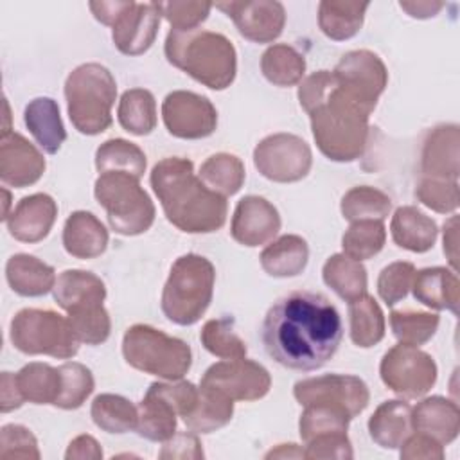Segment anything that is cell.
<instances>
[{"label":"cell","mask_w":460,"mask_h":460,"mask_svg":"<svg viewBox=\"0 0 460 460\" xmlns=\"http://www.w3.org/2000/svg\"><path fill=\"white\" fill-rule=\"evenodd\" d=\"M343 327L338 309L320 293L293 291L279 298L262 322L271 359L293 370H316L338 350Z\"/></svg>","instance_id":"6da1fadb"},{"label":"cell","mask_w":460,"mask_h":460,"mask_svg":"<svg viewBox=\"0 0 460 460\" xmlns=\"http://www.w3.org/2000/svg\"><path fill=\"white\" fill-rule=\"evenodd\" d=\"M5 279L14 293L22 296H41L54 289L56 271L34 255L16 253L5 264Z\"/></svg>","instance_id":"83f0119b"},{"label":"cell","mask_w":460,"mask_h":460,"mask_svg":"<svg viewBox=\"0 0 460 460\" xmlns=\"http://www.w3.org/2000/svg\"><path fill=\"white\" fill-rule=\"evenodd\" d=\"M2 192H4V216H2V219H7L9 217V201H11V194H9V190L7 189H2Z\"/></svg>","instance_id":"03108f58"},{"label":"cell","mask_w":460,"mask_h":460,"mask_svg":"<svg viewBox=\"0 0 460 460\" xmlns=\"http://www.w3.org/2000/svg\"><path fill=\"white\" fill-rule=\"evenodd\" d=\"M379 374L392 392L406 399H417L435 385L437 363L419 347L399 343L383 356Z\"/></svg>","instance_id":"30bf717a"},{"label":"cell","mask_w":460,"mask_h":460,"mask_svg":"<svg viewBox=\"0 0 460 460\" xmlns=\"http://www.w3.org/2000/svg\"><path fill=\"white\" fill-rule=\"evenodd\" d=\"M415 196L422 205L435 212H455L458 207V181L424 176L417 183Z\"/></svg>","instance_id":"f907efd6"},{"label":"cell","mask_w":460,"mask_h":460,"mask_svg":"<svg viewBox=\"0 0 460 460\" xmlns=\"http://www.w3.org/2000/svg\"><path fill=\"white\" fill-rule=\"evenodd\" d=\"M234 399L217 388L199 385L194 410L183 417L185 426L194 433H212L230 422Z\"/></svg>","instance_id":"4dcf8cb0"},{"label":"cell","mask_w":460,"mask_h":460,"mask_svg":"<svg viewBox=\"0 0 460 460\" xmlns=\"http://www.w3.org/2000/svg\"><path fill=\"white\" fill-rule=\"evenodd\" d=\"M117 117L120 126L137 137L149 135L156 128V102L149 90H126L119 101Z\"/></svg>","instance_id":"e575fe53"},{"label":"cell","mask_w":460,"mask_h":460,"mask_svg":"<svg viewBox=\"0 0 460 460\" xmlns=\"http://www.w3.org/2000/svg\"><path fill=\"white\" fill-rule=\"evenodd\" d=\"M279 230L280 216L266 198L244 196L239 199L230 225L234 241L253 248L271 241Z\"/></svg>","instance_id":"ac0fdd59"},{"label":"cell","mask_w":460,"mask_h":460,"mask_svg":"<svg viewBox=\"0 0 460 460\" xmlns=\"http://www.w3.org/2000/svg\"><path fill=\"white\" fill-rule=\"evenodd\" d=\"M45 172V158L40 149L20 133L0 138V180L5 185L23 189L36 183Z\"/></svg>","instance_id":"d6986e66"},{"label":"cell","mask_w":460,"mask_h":460,"mask_svg":"<svg viewBox=\"0 0 460 460\" xmlns=\"http://www.w3.org/2000/svg\"><path fill=\"white\" fill-rule=\"evenodd\" d=\"M122 354L133 368L167 381L181 379L192 363L187 341L146 323L131 325L124 332Z\"/></svg>","instance_id":"52a82bcc"},{"label":"cell","mask_w":460,"mask_h":460,"mask_svg":"<svg viewBox=\"0 0 460 460\" xmlns=\"http://www.w3.org/2000/svg\"><path fill=\"white\" fill-rule=\"evenodd\" d=\"M244 165L241 158L230 153H216L199 167V180L223 198L234 196L244 183Z\"/></svg>","instance_id":"f35d334b"},{"label":"cell","mask_w":460,"mask_h":460,"mask_svg":"<svg viewBox=\"0 0 460 460\" xmlns=\"http://www.w3.org/2000/svg\"><path fill=\"white\" fill-rule=\"evenodd\" d=\"M160 458L165 460H199L203 458V447L199 438L194 433L183 431V433H174L169 440L164 442L162 451L158 453Z\"/></svg>","instance_id":"9f6ffc18"},{"label":"cell","mask_w":460,"mask_h":460,"mask_svg":"<svg viewBox=\"0 0 460 460\" xmlns=\"http://www.w3.org/2000/svg\"><path fill=\"white\" fill-rule=\"evenodd\" d=\"M420 169L426 178L458 180L460 129L456 124H440L428 133L422 146Z\"/></svg>","instance_id":"ffe728a7"},{"label":"cell","mask_w":460,"mask_h":460,"mask_svg":"<svg viewBox=\"0 0 460 460\" xmlns=\"http://www.w3.org/2000/svg\"><path fill=\"white\" fill-rule=\"evenodd\" d=\"M298 101L309 115L322 155L334 162H352L363 155L374 110L345 92L332 72L318 70L307 75L298 86Z\"/></svg>","instance_id":"7a4b0ae2"},{"label":"cell","mask_w":460,"mask_h":460,"mask_svg":"<svg viewBox=\"0 0 460 460\" xmlns=\"http://www.w3.org/2000/svg\"><path fill=\"white\" fill-rule=\"evenodd\" d=\"M415 266L408 261H397L385 266L377 277V293L386 305H395L402 300L413 282Z\"/></svg>","instance_id":"681fc988"},{"label":"cell","mask_w":460,"mask_h":460,"mask_svg":"<svg viewBox=\"0 0 460 460\" xmlns=\"http://www.w3.org/2000/svg\"><path fill=\"white\" fill-rule=\"evenodd\" d=\"M253 164L264 178L277 183H293L311 171L313 153L304 138L291 133H275L257 144Z\"/></svg>","instance_id":"8fae6325"},{"label":"cell","mask_w":460,"mask_h":460,"mask_svg":"<svg viewBox=\"0 0 460 460\" xmlns=\"http://www.w3.org/2000/svg\"><path fill=\"white\" fill-rule=\"evenodd\" d=\"M199 385L217 388L234 401H257L270 392L271 377L257 361L241 358L210 365Z\"/></svg>","instance_id":"9a60e30c"},{"label":"cell","mask_w":460,"mask_h":460,"mask_svg":"<svg viewBox=\"0 0 460 460\" xmlns=\"http://www.w3.org/2000/svg\"><path fill=\"white\" fill-rule=\"evenodd\" d=\"M350 340L354 345L368 349L377 345L385 336V314L374 296L363 295L349 302Z\"/></svg>","instance_id":"8d00e7d4"},{"label":"cell","mask_w":460,"mask_h":460,"mask_svg":"<svg viewBox=\"0 0 460 460\" xmlns=\"http://www.w3.org/2000/svg\"><path fill=\"white\" fill-rule=\"evenodd\" d=\"M199 340L203 347L223 359H241L246 356V345L234 329L232 318H214L205 322Z\"/></svg>","instance_id":"7dc6e473"},{"label":"cell","mask_w":460,"mask_h":460,"mask_svg":"<svg viewBox=\"0 0 460 460\" xmlns=\"http://www.w3.org/2000/svg\"><path fill=\"white\" fill-rule=\"evenodd\" d=\"M212 7L223 11L235 23L241 36L255 43H270L282 34L286 11L275 0L217 2Z\"/></svg>","instance_id":"2e32d148"},{"label":"cell","mask_w":460,"mask_h":460,"mask_svg":"<svg viewBox=\"0 0 460 460\" xmlns=\"http://www.w3.org/2000/svg\"><path fill=\"white\" fill-rule=\"evenodd\" d=\"M23 120L31 135L45 153L54 155L59 151L61 144L66 138V131L59 115V106L54 99L50 97L32 99L25 106Z\"/></svg>","instance_id":"f1b7e54d"},{"label":"cell","mask_w":460,"mask_h":460,"mask_svg":"<svg viewBox=\"0 0 460 460\" xmlns=\"http://www.w3.org/2000/svg\"><path fill=\"white\" fill-rule=\"evenodd\" d=\"M95 199L104 207L111 230L120 235H138L151 228L155 205L140 187L138 178L128 172H102L95 180Z\"/></svg>","instance_id":"ba28073f"},{"label":"cell","mask_w":460,"mask_h":460,"mask_svg":"<svg viewBox=\"0 0 460 460\" xmlns=\"http://www.w3.org/2000/svg\"><path fill=\"white\" fill-rule=\"evenodd\" d=\"M160 13L155 2L138 4L128 2L113 23V43L126 56H140L155 43L160 27Z\"/></svg>","instance_id":"e0dca14e"},{"label":"cell","mask_w":460,"mask_h":460,"mask_svg":"<svg viewBox=\"0 0 460 460\" xmlns=\"http://www.w3.org/2000/svg\"><path fill=\"white\" fill-rule=\"evenodd\" d=\"M309 261V246L300 235H282L261 253L262 270L277 279L300 275Z\"/></svg>","instance_id":"f546056e"},{"label":"cell","mask_w":460,"mask_h":460,"mask_svg":"<svg viewBox=\"0 0 460 460\" xmlns=\"http://www.w3.org/2000/svg\"><path fill=\"white\" fill-rule=\"evenodd\" d=\"M216 270L198 253H187L174 261L162 291V311L178 325L196 323L212 302Z\"/></svg>","instance_id":"8992f818"},{"label":"cell","mask_w":460,"mask_h":460,"mask_svg":"<svg viewBox=\"0 0 460 460\" xmlns=\"http://www.w3.org/2000/svg\"><path fill=\"white\" fill-rule=\"evenodd\" d=\"M370 438L383 449H397L413 433L411 406L392 399L381 402L368 419Z\"/></svg>","instance_id":"484cf974"},{"label":"cell","mask_w":460,"mask_h":460,"mask_svg":"<svg viewBox=\"0 0 460 460\" xmlns=\"http://www.w3.org/2000/svg\"><path fill=\"white\" fill-rule=\"evenodd\" d=\"M332 74L345 92L370 110H376L377 99L388 83V70L381 58L365 49L343 54Z\"/></svg>","instance_id":"5bb4252c"},{"label":"cell","mask_w":460,"mask_h":460,"mask_svg":"<svg viewBox=\"0 0 460 460\" xmlns=\"http://www.w3.org/2000/svg\"><path fill=\"white\" fill-rule=\"evenodd\" d=\"M440 323L438 314L424 313V311H392L390 327L399 343H406L411 347L424 345L433 338Z\"/></svg>","instance_id":"f6af8a7d"},{"label":"cell","mask_w":460,"mask_h":460,"mask_svg":"<svg viewBox=\"0 0 460 460\" xmlns=\"http://www.w3.org/2000/svg\"><path fill=\"white\" fill-rule=\"evenodd\" d=\"M137 433L151 442H165L176 433V410L160 395L146 392L137 406Z\"/></svg>","instance_id":"836d02e7"},{"label":"cell","mask_w":460,"mask_h":460,"mask_svg":"<svg viewBox=\"0 0 460 460\" xmlns=\"http://www.w3.org/2000/svg\"><path fill=\"white\" fill-rule=\"evenodd\" d=\"M295 399L302 404H332L343 408L350 419L359 415L368 401L370 392L363 379L349 374H325L296 381L293 386Z\"/></svg>","instance_id":"7c38bea8"},{"label":"cell","mask_w":460,"mask_h":460,"mask_svg":"<svg viewBox=\"0 0 460 460\" xmlns=\"http://www.w3.org/2000/svg\"><path fill=\"white\" fill-rule=\"evenodd\" d=\"M300 415L298 429L304 442L325 433H347L350 415L332 404H307Z\"/></svg>","instance_id":"bcb514c9"},{"label":"cell","mask_w":460,"mask_h":460,"mask_svg":"<svg viewBox=\"0 0 460 460\" xmlns=\"http://www.w3.org/2000/svg\"><path fill=\"white\" fill-rule=\"evenodd\" d=\"M167 61L212 90L228 88L237 72L232 41L212 31H171L165 38Z\"/></svg>","instance_id":"277c9868"},{"label":"cell","mask_w":460,"mask_h":460,"mask_svg":"<svg viewBox=\"0 0 460 460\" xmlns=\"http://www.w3.org/2000/svg\"><path fill=\"white\" fill-rule=\"evenodd\" d=\"M162 119L167 131L183 140H198L210 137L217 126V111L214 104L199 93L176 90L162 102Z\"/></svg>","instance_id":"4fadbf2b"},{"label":"cell","mask_w":460,"mask_h":460,"mask_svg":"<svg viewBox=\"0 0 460 460\" xmlns=\"http://www.w3.org/2000/svg\"><path fill=\"white\" fill-rule=\"evenodd\" d=\"M399 7L411 18H429L444 7V2H399Z\"/></svg>","instance_id":"be15d7a7"},{"label":"cell","mask_w":460,"mask_h":460,"mask_svg":"<svg viewBox=\"0 0 460 460\" xmlns=\"http://www.w3.org/2000/svg\"><path fill=\"white\" fill-rule=\"evenodd\" d=\"M266 458H305V451L296 444H279L266 453Z\"/></svg>","instance_id":"e7e4bbea"},{"label":"cell","mask_w":460,"mask_h":460,"mask_svg":"<svg viewBox=\"0 0 460 460\" xmlns=\"http://www.w3.org/2000/svg\"><path fill=\"white\" fill-rule=\"evenodd\" d=\"M108 230L86 210H75L68 216L63 228V246L75 259H95L108 246Z\"/></svg>","instance_id":"cb8c5ba5"},{"label":"cell","mask_w":460,"mask_h":460,"mask_svg":"<svg viewBox=\"0 0 460 460\" xmlns=\"http://www.w3.org/2000/svg\"><path fill=\"white\" fill-rule=\"evenodd\" d=\"M413 431L435 438L438 444H451L460 431V410L455 401L440 395L422 399L411 408Z\"/></svg>","instance_id":"7402d4cb"},{"label":"cell","mask_w":460,"mask_h":460,"mask_svg":"<svg viewBox=\"0 0 460 460\" xmlns=\"http://www.w3.org/2000/svg\"><path fill=\"white\" fill-rule=\"evenodd\" d=\"M0 458H40L36 437L20 424H5L0 431Z\"/></svg>","instance_id":"f5cc1de1"},{"label":"cell","mask_w":460,"mask_h":460,"mask_svg":"<svg viewBox=\"0 0 460 460\" xmlns=\"http://www.w3.org/2000/svg\"><path fill=\"white\" fill-rule=\"evenodd\" d=\"M411 291L417 302L437 311L447 309L453 314H458L460 282L455 271H449L442 266L415 271Z\"/></svg>","instance_id":"603a6c76"},{"label":"cell","mask_w":460,"mask_h":460,"mask_svg":"<svg viewBox=\"0 0 460 460\" xmlns=\"http://www.w3.org/2000/svg\"><path fill=\"white\" fill-rule=\"evenodd\" d=\"M386 241V228L383 221L361 219L352 221L341 237L343 253L356 261H367L377 255Z\"/></svg>","instance_id":"7bdbcfd3"},{"label":"cell","mask_w":460,"mask_h":460,"mask_svg":"<svg viewBox=\"0 0 460 460\" xmlns=\"http://www.w3.org/2000/svg\"><path fill=\"white\" fill-rule=\"evenodd\" d=\"M68 322L81 343L101 345L108 340L111 320L102 304L68 313Z\"/></svg>","instance_id":"c3c4849f"},{"label":"cell","mask_w":460,"mask_h":460,"mask_svg":"<svg viewBox=\"0 0 460 460\" xmlns=\"http://www.w3.org/2000/svg\"><path fill=\"white\" fill-rule=\"evenodd\" d=\"M25 401L34 404H54L59 394V370L47 363H29L14 374Z\"/></svg>","instance_id":"60d3db41"},{"label":"cell","mask_w":460,"mask_h":460,"mask_svg":"<svg viewBox=\"0 0 460 460\" xmlns=\"http://www.w3.org/2000/svg\"><path fill=\"white\" fill-rule=\"evenodd\" d=\"M352 456L354 453L347 433H325L305 442V458L311 460H349Z\"/></svg>","instance_id":"db71d44e"},{"label":"cell","mask_w":460,"mask_h":460,"mask_svg":"<svg viewBox=\"0 0 460 460\" xmlns=\"http://www.w3.org/2000/svg\"><path fill=\"white\" fill-rule=\"evenodd\" d=\"M392 239L399 248H404L408 252L424 253L433 248L438 228L437 223L428 217L422 210L411 205L399 207L390 223Z\"/></svg>","instance_id":"4316f807"},{"label":"cell","mask_w":460,"mask_h":460,"mask_svg":"<svg viewBox=\"0 0 460 460\" xmlns=\"http://www.w3.org/2000/svg\"><path fill=\"white\" fill-rule=\"evenodd\" d=\"M367 7L368 2L323 0L318 4V25L334 41L350 40L359 32Z\"/></svg>","instance_id":"1f68e13d"},{"label":"cell","mask_w":460,"mask_h":460,"mask_svg":"<svg viewBox=\"0 0 460 460\" xmlns=\"http://www.w3.org/2000/svg\"><path fill=\"white\" fill-rule=\"evenodd\" d=\"M160 16H164L172 31H192L198 29L201 22L207 20L212 4L194 2V0H171V2H155Z\"/></svg>","instance_id":"816d5d0a"},{"label":"cell","mask_w":460,"mask_h":460,"mask_svg":"<svg viewBox=\"0 0 460 460\" xmlns=\"http://www.w3.org/2000/svg\"><path fill=\"white\" fill-rule=\"evenodd\" d=\"M151 187L169 223L187 234H210L226 221V199L210 190L187 158L169 156L151 171Z\"/></svg>","instance_id":"3957f363"},{"label":"cell","mask_w":460,"mask_h":460,"mask_svg":"<svg viewBox=\"0 0 460 460\" xmlns=\"http://www.w3.org/2000/svg\"><path fill=\"white\" fill-rule=\"evenodd\" d=\"M458 217L453 216L446 225H444V253L449 259V264L453 266V270L458 268Z\"/></svg>","instance_id":"6125c7cd"},{"label":"cell","mask_w":460,"mask_h":460,"mask_svg":"<svg viewBox=\"0 0 460 460\" xmlns=\"http://www.w3.org/2000/svg\"><path fill=\"white\" fill-rule=\"evenodd\" d=\"M23 402H25V399L18 388L14 374L2 372V377H0V410H2V413L16 410Z\"/></svg>","instance_id":"91938a15"},{"label":"cell","mask_w":460,"mask_h":460,"mask_svg":"<svg viewBox=\"0 0 460 460\" xmlns=\"http://www.w3.org/2000/svg\"><path fill=\"white\" fill-rule=\"evenodd\" d=\"M340 208L343 217L350 223L361 219L385 221L392 210V199L379 189L361 185L345 192Z\"/></svg>","instance_id":"b9f144b4"},{"label":"cell","mask_w":460,"mask_h":460,"mask_svg":"<svg viewBox=\"0 0 460 460\" xmlns=\"http://www.w3.org/2000/svg\"><path fill=\"white\" fill-rule=\"evenodd\" d=\"M66 460H99L102 458V449L99 442L92 435H79L75 437L65 453Z\"/></svg>","instance_id":"680465c9"},{"label":"cell","mask_w":460,"mask_h":460,"mask_svg":"<svg viewBox=\"0 0 460 460\" xmlns=\"http://www.w3.org/2000/svg\"><path fill=\"white\" fill-rule=\"evenodd\" d=\"M129 0L126 2H90V11L93 13L95 20H99L104 25L113 27L120 13L126 9Z\"/></svg>","instance_id":"94428289"},{"label":"cell","mask_w":460,"mask_h":460,"mask_svg":"<svg viewBox=\"0 0 460 460\" xmlns=\"http://www.w3.org/2000/svg\"><path fill=\"white\" fill-rule=\"evenodd\" d=\"M146 165L147 160L144 151L137 144L124 138H110L95 151V167L99 174L119 171L140 180L146 172Z\"/></svg>","instance_id":"d590c367"},{"label":"cell","mask_w":460,"mask_h":460,"mask_svg":"<svg viewBox=\"0 0 460 460\" xmlns=\"http://www.w3.org/2000/svg\"><path fill=\"white\" fill-rule=\"evenodd\" d=\"M13 345L29 356H52L68 359L77 354L79 340L68 318L49 309H22L11 320Z\"/></svg>","instance_id":"9c48e42d"},{"label":"cell","mask_w":460,"mask_h":460,"mask_svg":"<svg viewBox=\"0 0 460 460\" xmlns=\"http://www.w3.org/2000/svg\"><path fill=\"white\" fill-rule=\"evenodd\" d=\"M147 390L165 399L181 419L194 410L198 401V388L190 381L178 379L176 383H153Z\"/></svg>","instance_id":"11a10c76"},{"label":"cell","mask_w":460,"mask_h":460,"mask_svg":"<svg viewBox=\"0 0 460 460\" xmlns=\"http://www.w3.org/2000/svg\"><path fill=\"white\" fill-rule=\"evenodd\" d=\"M52 293L61 309L74 313L83 307L102 304L106 298V286L92 271L65 270L56 279Z\"/></svg>","instance_id":"d4e9b609"},{"label":"cell","mask_w":460,"mask_h":460,"mask_svg":"<svg viewBox=\"0 0 460 460\" xmlns=\"http://www.w3.org/2000/svg\"><path fill=\"white\" fill-rule=\"evenodd\" d=\"M59 370V394L54 406L61 410H75L93 392L95 381L88 367L77 361H68L58 367Z\"/></svg>","instance_id":"ee69618b"},{"label":"cell","mask_w":460,"mask_h":460,"mask_svg":"<svg viewBox=\"0 0 460 460\" xmlns=\"http://www.w3.org/2000/svg\"><path fill=\"white\" fill-rule=\"evenodd\" d=\"M65 97L72 126L83 135H99L111 126L117 84L99 63L75 66L65 81Z\"/></svg>","instance_id":"5b68a950"},{"label":"cell","mask_w":460,"mask_h":460,"mask_svg":"<svg viewBox=\"0 0 460 460\" xmlns=\"http://www.w3.org/2000/svg\"><path fill=\"white\" fill-rule=\"evenodd\" d=\"M402 460H442L444 446L424 433H411L401 444Z\"/></svg>","instance_id":"6f0895ef"},{"label":"cell","mask_w":460,"mask_h":460,"mask_svg":"<svg viewBox=\"0 0 460 460\" xmlns=\"http://www.w3.org/2000/svg\"><path fill=\"white\" fill-rule=\"evenodd\" d=\"M92 420L106 433H126L137 428V406L117 394H101L90 408Z\"/></svg>","instance_id":"ab89813d"},{"label":"cell","mask_w":460,"mask_h":460,"mask_svg":"<svg viewBox=\"0 0 460 460\" xmlns=\"http://www.w3.org/2000/svg\"><path fill=\"white\" fill-rule=\"evenodd\" d=\"M56 216V201L49 194L36 192L22 198L5 221L9 234L16 241L38 243L49 235Z\"/></svg>","instance_id":"44dd1931"},{"label":"cell","mask_w":460,"mask_h":460,"mask_svg":"<svg viewBox=\"0 0 460 460\" xmlns=\"http://www.w3.org/2000/svg\"><path fill=\"white\" fill-rule=\"evenodd\" d=\"M262 75L275 86H293L302 81L305 74L304 56L286 43L271 45L261 58Z\"/></svg>","instance_id":"74e56055"},{"label":"cell","mask_w":460,"mask_h":460,"mask_svg":"<svg viewBox=\"0 0 460 460\" xmlns=\"http://www.w3.org/2000/svg\"><path fill=\"white\" fill-rule=\"evenodd\" d=\"M323 282L345 302H352L367 293V270L365 266L347 257L345 253L331 255L322 270Z\"/></svg>","instance_id":"d6a6232c"}]
</instances>
